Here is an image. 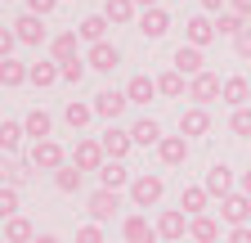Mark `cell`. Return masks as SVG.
Instances as JSON below:
<instances>
[{"mask_svg": "<svg viewBox=\"0 0 251 243\" xmlns=\"http://www.w3.org/2000/svg\"><path fill=\"white\" fill-rule=\"evenodd\" d=\"M166 194V180L157 176V171H144L130 180V189H126V198H130V207H157Z\"/></svg>", "mask_w": 251, "mask_h": 243, "instance_id": "6da1fadb", "label": "cell"}, {"mask_svg": "<svg viewBox=\"0 0 251 243\" xmlns=\"http://www.w3.org/2000/svg\"><path fill=\"white\" fill-rule=\"evenodd\" d=\"M188 212L184 207H162V216H157V234L162 243H188Z\"/></svg>", "mask_w": 251, "mask_h": 243, "instance_id": "7a4b0ae2", "label": "cell"}, {"mask_svg": "<svg viewBox=\"0 0 251 243\" xmlns=\"http://www.w3.org/2000/svg\"><path fill=\"white\" fill-rule=\"evenodd\" d=\"M220 95H225V77H220V72H198V77H188V99H193V104H215Z\"/></svg>", "mask_w": 251, "mask_h": 243, "instance_id": "3957f363", "label": "cell"}, {"mask_svg": "<svg viewBox=\"0 0 251 243\" xmlns=\"http://www.w3.org/2000/svg\"><path fill=\"white\" fill-rule=\"evenodd\" d=\"M27 158H31V167H36V171H50V176H54L63 162H68V149H63L58 140H36Z\"/></svg>", "mask_w": 251, "mask_h": 243, "instance_id": "277c9868", "label": "cell"}, {"mask_svg": "<svg viewBox=\"0 0 251 243\" xmlns=\"http://www.w3.org/2000/svg\"><path fill=\"white\" fill-rule=\"evenodd\" d=\"M9 27H14L18 45H50V27H45V18H41V14H18Z\"/></svg>", "mask_w": 251, "mask_h": 243, "instance_id": "5b68a950", "label": "cell"}, {"mask_svg": "<svg viewBox=\"0 0 251 243\" xmlns=\"http://www.w3.org/2000/svg\"><path fill=\"white\" fill-rule=\"evenodd\" d=\"M85 212H90V221H99V225H108L112 216H117V212H121V194L117 189H94L90 198H85Z\"/></svg>", "mask_w": 251, "mask_h": 243, "instance_id": "8992f818", "label": "cell"}, {"mask_svg": "<svg viewBox=\"0 0 251 243\" xmlns=\"http://www.w3.org/2000/svg\"><path fill=\"white\" fill-rule=\"evenodd\" d=\"M220 221H225L229 230L233 225H251V194H242V189L225 194L220 198Z\"/></svg>", "mask_w": 251, "mask_h": 243, "instance_id": "52a82bcc", "label": "cell"}, {"mask_svg": "<svg viewBox=\"0 0 251 243\" xmlns=\"http://www.w3.org/2000/svg\"><path fill=\"white\" fill-rule=\"evenodd\" d=\"M121 243H162L157 221H148L144 212H130V216L121 221Z\"/></svg>", "mask_w": 251, "mask_h": 243, "instance_id": "ba28073f", "label": "cell"}, {"mask_svg": "<svg viewBox=\"0 0 251 243\" xmlns=\"http://www.w3.org/2000/svg\"><path fill=\"white\" fill-rule=\"evenodd\" d=\"M68 162L81 167V171H94V176H99V167L108 162V153H103V144H99V140H76V149L68 153Z\"/></svg>", "mask_w": 251, "mask_h": 243, "instance_id": "9c48e42d", "label": "cell"}, {"mask_svg": "<svg viewBox=\"0 0 251 243\" xmlns=\"http://www.w3.org/2000/svg\"><path fill=\"white\" fill-rule=\"evenodd\" d=\"M215 36H220V32H215V18H211V14H193V18L184 23V45H198V50H206Z\"/></svg>", "mask_w": 251, "mask_h": 243, "instance_id": "30bf717a", "label": "cell"}, {"mask_svg": "<svg viewBox=\"0 0 251 243\" xmlns=\"http://www.w3.org/2000/svg\"><path fill=\"white\" fill-rule=\"evenodd\" d=\"M171 68L184 72V77H198V72H206V54L198 45H175L171 50Z\"/></svg>", "mask_w": 251, "mask_h": 243, "instance_id": "8fae6325", "label": "cell"}, {"mask_svg": "<svg viewBox=\"0 0 251 243\" xmlns=\"http://www.w3.org/2000/svg\"><path fill=\"white\" fill-rule=\"evenodd\" d=\"M126 108H130V99H126V90H99V95H94V117H103V122H117Z\"/></svg>", "mask_w": 251, "mask_h": 243, "instance_id": "7c38bea8", "label": "cell"}, {"mask_svg": "<svg viewBox=\"0 0 251 243\" xmlns=\"http://www.w3.org/2000/svg\"><path fill=\"white\" fill-rule=\"evenodd\" d=\"M202 185H206V194H211V198H225V194H233V189H238V180H233V167H225V162H211Z\"/></svg>", "mask_w": 251, "mask_h": 243, "instance_id": "4fadbf2b", "label": "cell"}, {"mask_svg": "<svg viewBox=\"0 0 251 243\" xmlns=\"http://www.w3.org/2000/svg\"><path fill=\"white\" fill-rule=\"evenodd\" d=\"M99 144H103V153H108L112 162H126V158H130V149H135L130 131H121V126H108V131L99 135Z\"/></svg>", "mask_w": 251, "mask_h": 243, "instance_id": "5bb4252c", "label": "cell"}, {"mask_svg": "<svg viewBox=\"0 0 251 243\" xmlns=\"http://www.w3.org/2000/svg\"><path fill=\"white\" fill-rule=\"evenodd\" d=\"M206 131H211V113H206L202 104H188V108L179 113V135L198 140V135H206Z\"/></svg>", "mask_w": 251, "mask_h": 243, "instance_id": "9a60e30c", "label": "cell"}, {"mask_svg": "<svg viewBox=\"0 0 251 243\" xmlns=\"http://www.w3.org/2000/svg\"><path fill=\"white\" fill-rule=\"evenodd\" d=\"M85 63H90V72H112V68L121 63V50H117L112 41H99V45L85 50Z\"/></svg>", "mask_w": 251, "mask_h": 243, "instance_id": "2e32d148", "label": "cell"}, {"mask_svg": "<svg viewBox=\"0 0 251 243\" xmlns=\"http://www.w3.org/2000/svg\"><path fill=\"white\" fill-rule=\"evenodd\" d=\"M157 158H162V167H184L188 162V135H162Z\"/></svg>", "mask_w": 251, "mask_h": 243, "instance_id": "e0dca14e", "label": "cell"}, {"mask_svg": "<svg viewBox=\"0 0 251 243\" xmlns=\"http://www.w3.org/2000/svg\"><path fill=\"white\" fill-rule=\"evenodd\" d=\"M139 32H144L148 41H162V36L171 32V14H166L162 5H157V9H144V14H139Z\"/></svg>", "mask_w": 251, "mask_h": 243, "instance_id": "ac0fdd59", "label": "cell"}, {"mask_svg": "<svg viewBox=\"0 0 251 243\" xmlns=\"http://www.w3.org/2000/svg\"><path fill=\"white\" fill-rule=\"evenodd\" d=\"M50 59H54V63L81 59V36H76V32H58V36H50Z\"/></svg>", "mask_w": 251, "mask_h": 243, "instance_id": "d6986e66", "label": "cell"}, {"mask_svg": "<svg viewBox=\"0 0 251 243\" xmlns=\"http://www.w3.org/2000/svg\"><path fill=\"white\" fill-rule=\"evenodd\" d=\"M126 99H130V104H148V99H157V77L135 72L130 81H126Z\"/></svg>", "mask_w": 251, "mask_h": 243, "instance_id": "ffe728a7", "label": "cell"}, {"mask_svg": "<svg viewBox=\"0 0 251 243\" xmlns=\"http://www.w3.org/2000/svg\"><path fill=\"white\" fill-rule=\"evenodd\" d=\"M130 180H135V176L126 171V162H112V158H108V162L99 167V185H103V189H117V194H121V189H130Z\"/></svg>", "mask_w": 251, "mask_h": 243, "instance_id": "44dd1931", "label": "cell"}, {"mask_svg": "<svg viewBox=\"0 0 251 243\" xmlns=\"http://www.w3.org/2000/svg\"><path fill=\"white\" fill-rule=\"evenodd\" d=\"M103 18L126 27V23H139V5L135 0H103Z\"/></svg>", "mask_w": 251, "mask_h": 243, "instance_id": "7402d4cb", "label": "cell"}, {"mask_svg": "<svg viewBox=\"0 0 251 243\" xmlns=\"http://www.w3.org/2000/svg\"><path fill=\"white\" fill-rule=\"evenodd\" d=\"M27 81L36 86V90H50V86H58V81H63V72H58V63H54V59H41V63H31Z\"/></svg>", "mask_w": 251, "mask_h": 243, "instance_id": "603a6c76", "label": "cell"}, {"mask_svg": "<svg viewBox=\"0 0 251 243\" xmlns=\"http://www.w3.org/2000/svg\"><path fill=\"white\" fill-rule=\"evenodd\" d=\"M220 99H225L229 108H247L251 104V81L247 77H225V95Z\"/></svg>", "mask_w": 251, "mask_h": 243, "instance_id": "cb8c5ba5", "label": "cell"}, {"mask_svg": "<svg viewBox=\"0 0 251 243\" xmlns=\"http://www.w3.org/2000/svg\"><path fill=\"white\" fill-rule=\"evenodd\" d=\"M23 131L31 135V144H36V140H50V131H54V117H50L45 108H31V113L23 117Z\"/></svg>", "mask_w": 251, "mask_h": 243, "instance_id": "d4e9b609", "label": "cell"}, {"mask_svg": "<svg viewBox=\"0 0 251 243\" xmlns=\"http://www.w3.org/2000/svg\"><path fill=\"white\" fill-rule=\"evenodd\" d=\"M108 18L103 14H90V18H81V27H76V36L85 41V45H99V41H108Z\"/></svg>", "mask_w": 251, "mask_h": 243, "instance_id": "484cf974", "label": "cell"}, {"mask_svg": "<svg viewBox=\"0 0 251 243\" xmlns=\"http://www.w3.org/2000/svg\"><path fill=\"white\" fill-rule=\"evenodd\" d=\"M81 185H85V171H81V167L63 162V167L54 171V189H58V194H81Z\"/></svg>", "mask_w": 251, "mask_h": 243, "instance_id": "4316f807", "label": "cell"}, {"mask_svg": "<svg viewBox=\"0 0 251 243\" xmlns=\"http://www.w3.org/2000/svg\"><path fill=\"white\" fill-rule=\"evenodd\" d=\"M157 95H162V99H179V95H188V77L175 72V68H166L162 77H157Z\"/></svg>", "mask_w": 251, "mask_h": 243, "instance_id": "83f0119b", "label": "cell"}, {"mask_svg": "<svg viewBox=\"0 0 251 243\" xmlns=\"http://www.w3.org/2000/svg\"><path fill=\"white\" fill-rule=\"evenodd\" d=\"M130 140L144 144V149H148V144L157 149V144H162V122H157V117H139L135 126H130Z\"/></svg>", "mask_w": 251, "mask_h": 243, "instance_id": "f1b7e54d", "label": "cell"}, {"mask_svg": "<svg viewBox=\"0 0 251 243\" xmlns=\"http://www.w3.org/2000/svg\"><path fill=\"white\" fill-rule=\"evenodd\" d=\"M179 207L188 212V216H206V207H211V194H206V185H188V189L179 194Z\"/></svg>", "mask_w": 251, "mask_h": 243, "instance_id": "f546056e", "label": "cell"}, {"mask_svg": "<svg viewBox=\"0 0 251 243\" xmlns=\"http://www.w3.org/2000/svg\"><path fill=\"white\" fill-rule=\"evenodd\" d=\"M63 122H68L72 131H85L90 122H94V104H81V99H68V104H63Z\"/></svg>", "mask_w": 251, "mask_h": 243, "instance_id": "4dcf8cb0", "label": "cell"}, {"mask_svg": "<svg viewBox=\"0 0 251 243\" xmlns=\"http://www.w3.org/2000/svg\"><path fill=\"white\" fill-rule=\"evenodd\" d=\"M188 239L193 243H215L220 239V221L215 216H193L188 221Z\"/></svg>", "mask_w": 251, "mask_h": 243, "instance_id": "1f68e13d", "label": "cell"}, {"mask_svg": "<svg viewBox=\"0 0 251 243\" xmlns=\"http://www.w3.org/2000/svg\"><path fill=\"white\" fill-rule=\"evenodd\" d=\"M27 72H31V63H18V59H0V86H5V90L23 86V81H27Z\"/></svg>", "mask_w": 251, "mask_h": 243, "instance_id": "d6a6232c", "label": "cell"}, {"mask_svg": "<svg viewBox=\"0 0 251 243\" xmlns=\"http://www.w3.org/2000/svg\"><path fill=\"white\" fill-rule=\"evenodd\" d=\"M23 135H27V131H23V122H0V153H9V158H14V153H18V144H23Z\"/></svg>", "mask_w": 251, "mask_h": 243, "instance_id": "836d02e7", "label": "cell"}, {"mask_svg": "<svg viewBox=\"0 0 251 243\" xmlns=\"http://www.w3.org/2000/svg\"><path fill=\"white\" fill-rule=\"evenodd\" d=\"M31 239H36V225H31L27 216L5 221V243H31Z\"/></svg>", "mask_w": 251, "mask_h": 243, "instance_id": "e575fe53", "label": "cell"}, {"mask_svg": "<svg viewBox=\"0 0 251 243\" xmlns=\"http://www.w3.org/2000/svg\"><path fill=\"white\" fill-rule=\"evenodd\" d=\"M5 171H9V185H14V189H23L36 167H31V158H5Z\"/></svg>", "mask_w": 251, "mask_h": 243, "instance_id": "d590c367", "label": "cell"}, {"mask_svg": "<svg viewBox=\"0 0 251 243\" xmlns=\"http://www.w3.org/2000/svg\"><path fill=\"white\" fill-rule=\"evenodd\" d=\"M242 27H247V18H242V14H233V9L215 14V32H220V36H229V41H233V36L242 32Z\"/></svg>", "mask_w": 251, "mask_h": 243, "instance_id": "8d00e7d4", "label": "cell"}, {"mask_svg": "<svg viewBox=\"0 0 251 243\" xmlns=\"http://www.w3.org/2000/svg\"><path fill=\"white\" fill-rule=\"evenodd\" d=\"M58 72H63V81H68V86H81V81H85V72H90V63H85V54H81V59H68V63H58Z\"/></svg>", "mask_w": 251, "mask_h": 243, "instance_id": "74e56055", "label": "cell"}, {"mask_svg": "<svg viewBox=\"0 0 251 243\" xmlns=\"http://www.w3.org/2000/svg\"><path fill=\"white\" fill-rule=\"evenodd\" d=\"M229 131H233V135H242V140H251V104L229 113Z\"/></svg>", "mask_w": 251, "mask_h": 243, "instance_id": "f35d334b", "label": "cell"}, {"mask_svg": "<svg viewBox=\"0 0 251 243\" xmlns=\"http://www.w3.org/2000/svg\"><path fill=\"white\" fill-rule=\"evenodd\" d=\"M14 216H18V189L5 185L0 189V221H14Z\"/></svg>", "mask_w": 251, "mask_h": 243, "instance_id": "ab89813d", "label": "cell"}, {"mask_svg": "<svg viewBox=\"0 0 251 243\" xmlns=\"http://www.w3.org/2000/svg\"><path fill=\"white\" fill-rule=\"evenodd\" d=\"M76 243H108V239H103V225H99V221H85V225L76 230Z\"/></svg>", "mask_w": 251, "mask_h": 243, "instance_id": "60d3db41", "label": "cell"}, {"mask_svg": "<svg viewBox=\"0 0 251 243\" xmlns=\"http://www.w3.org/2000/svg\"><path fill=\"white\" fill-rule=\"evenodd\" d=\"M14 45H18L14 27H5V23H0V59H14Z\"/></svg>", "mask_w": 251, "mask_h": 243, "instance_id": "b9f144b4", "label": "cell"}, {"mask_svg": "<svg viewBox=\"0 0 251 243\" xmlns=\"http://www.w3.org/2000/svg\"><path fill=\"white\" fill-rule=\"evenodd\" d=\"M233 54H238V59H251V23L233 36Z\"/></svg>", "mask_w": 251, "mask_h": 243, "instance_id": "7bdbcfd3", "label": "cell"}, {"mask_svg": "<svg viewBox=\"0 0 251 243\" xmlns=\"http://www.w3.org/2000/svg\"><path fill=\"white\" fill-rule=\"evenodd\" d=\"M54 9H58V0H27V14H41V18H45V14H54Z\"/></svg>", "mask_w": 251, "mask_h": 243, "instance_id": "ee69618b", "label": "cell"}, {"mask_svg": "<svg viewBox=\"0 0 251 243\" xmlns=\"http://www.w3.org/2000/svg\"><path fill=\"white\" fill-rule=\"evenodd\" d=\"M229 243H251V225H233L229 230Z\"/></svg>", "mask_w": 251, "mask_h": 243, "instance_id": "f6af8a7d", "label": "cell"}, {"mask_svg": "<svg viewBox=\"0 0 251 243\" xmlns=\"http://www.w3.org/2000/svg\"><path fill=\"white\" fill-rule=\"evenodd\" d=\"M198 5H202V14H225L229 0H198Z\"/></svg>", "mask_w": 251, "mask_h": 243, "instance_id": "bcb514c9", "label": "cell"}, {"mask_svg": "<svg viewBox=\"0 0 251 243\" xmlns=\"http://www.w3.org/2000/svg\"><path fill=\"white\" fill-rule=\"evenodd\" d=\"M229 9L242 14V18H251V0H229Z\"/></svg>", "mask_w": 251, "mask_h": 243, "instance_id": "7dc6e473", "label": "cell"}, {"mask_svg": "<svg viewBox=\"0 0 251 243\" xmlns=\"http://www.w3.org/2000/svg\"><path fill=\"white\" fill-rule=\"evenodd\" d=\"M238 189H242V194H251V167H247V171L238 176Z\"/></svg>", "mask_w": 251, "mask_h": 243, "instance_id": "c3c4849f", "label": "cell"}, {"mask_svg": "<svg viewBox=\"0 0 251 243\" xmlns=\"http://www.w3.org/2000/svg\"><path fill=\"white\" fill-rule=\"evenodd\" d=\"M31 243H63V239H58V234H36Z\"/></svg>", "mask_w": 251, "mask_h": 243, "instance_id": "681fc988", "label": "cell"}, {"mask_svg": "<svg viewBox=\"0 0 251 243\" xmlns=\"http://www.w3.org/2000/svg\"><path fill=\"white\" fill-rule=\"evenodd\" d=\"M135 5H139V14H144V9H157L162 0H135Z\"/></svg>", "mask_w": 251, "mask_h": 243, "instance_id": "f907efd6", "label": "cell"}, {"mask_svg": "<svg viewBox=\"0 0 251 243\" xmlns=\"http://www.w3.org/2000/svg\"><path fill=\"white\" fill-rule=\"evenodd\" d=\"M9 185V171H5V162H0V189H5Z\"/></svg>", "mask_w": 251, "mask_h": 243, "instance_id": "816d5d0a", "label": "cell"}, {"mask_svg": "<svg viewBox=\"0 0 251 243\" xmlns=\"http://www.w3.org/2000/svg\"><path fill=\"white\" fill-rule=\"evenodd\" d=\"M0 23H5V0H0Z\"/></svg>", "mask_w": 251, "mask_h": 243, "instance_id": "f5cc1de1", "label": "cell"}, {"mask_svg": "<svg viewBox=\"0 0 251 243\" xmlns=\"http://www.w3.org/2000/svg\"><path fill=\"white\" fill-rule=\"evenodd\" d=\"M188 243H193V239H188Z\"/></svg>", "mask_w": 251, "mask_h": 243, "instance_id": "db71d44e", "label": "cell"}]
</instances>
